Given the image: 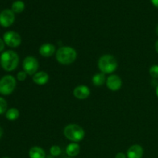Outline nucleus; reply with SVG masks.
<instances>
[{
    "label": "nucleus",
    "mask_w": 158,
    "mask_h": 158,
    "mask_svg": "<svg viewBox=\"0 0 158 158\" xmlns=\"http://www.w3.org/2000/svg\"><path fill=\"white\" fill-rule=\"evenodd\" d=\"M19 63V55L13 50L4 51L0 56V65L4 70L12 72L15 70Z\"/></svg>",
    "instance_id": "obj_1"
},
{
    "label": "nucleus",
    "mask_w": 158,
    "mask_h": 158,
    "mask_svg": "<svg viewBox=\"0 0 158 158\" xmlns=\"http://www.w3.org/2000/svg\"><path fill=\"white\" fill-rule=\"evenodd\" d=\"M77 52L71 46H62L56 52V59L62 65H70L76 61Z\"/></svg>",
    "instance_id": "obj_2"
},
{
    "label": "nucleus",
    "mask_w": 158,
    "mask_h": 158,
    "mask_svg": "<svg viewBox=\"0 0 158 158\" xmlns=\"http://www.w3.org/2000/svg\"><path fill=\"white\" fill-rule=\"evenodd\" d=\"M63 134L67 140L74 143L82 141L85 137V131L83 128L75 123L66 125L63 130Z\"/></svg>",
    "instance_id": "obj_3"
},
{
    "label": "nucleus",
    "mask_w": 158,
    "mask_h": 158,
    "mask_svg": "<svg viewBox=\"0 0 158 158\" xmlns=\"http://www.w3.org/2000/svg\"><path fill=\"white\" fill-rule=\"evenodd\" d=\"M98 68L100 72L104 74H110L117 69V61L115 57L110 54L103 55L98 60Z\"/></svg>",
    "instance_id": "obj_4"
},
{
    "label": "nucleus",
    "mask_w": 158,
    "mask_h": 158,
    "mask_svg": "<svg viewBox=\"0 0 158 158\" xmlns=\"http://www.w3.org/2000/svg\"><path fill=\"white\" fill-rule=\"evenodd\" d=\"M16 80L12 75H6L0 79V94L3 96L10 95L15 90Z\"/></svg>",
    "instance_id": "obj_5"
},
{
    "label": "nucleus",
    "mask_w": 158,
    "mask_h": 158,
    "mask_svg": "<svg viewBox=\"0 0 158 158\" xmlns=\"http://www.w3.org/2000/svg\"><path fill=\"white\" fill-rule=\"evenodd\" d=\"M39 66H40V64H39L38 60L32 56H26L23 62V71H25L27 75L33 76L34 74L36 73Z\"/></svg>",
    "instance_id": "obj_6"
},
{
    "label": "nucleus",
    "mask_w": 158,
    "mask_h": 158,
    "mask_svg": "<svg viewBox=\"0 0 158 158\" xmlns=\"http://www.w3.org/2000/svg\"><path fill=\"white\" fill-rule=\"evenodd\" d=\"M5 44L11 48H15L20 46L22 43V38L19 34L14 31H7L3 34L2 37Z\"/></svg>",
    "instance_id": "obj_7"
},
{
    "label": "nucleus",
    "mask_w": 158,
    "mask_h": 158,
    "mask_svg": "<svg viewBox=\"0 0 158 158\" xmlns=\"http://www.w3.org/2000/svg\"><path fill=\"white\" fill-rule=\"evenodd\" d=\"M15 13L12 9H6L0 12V26L8 28L15 22Z\"/></svg>",
    "instance_id": "obj_8"
},
{
    "label": "nucleus",
    "mask_w": 158,
    "mask_h": 158,
    "mask_svg": "<svg viewBox=\"0 0 158 158\" xmlns=\"http://www.w3.org/2000/svg\"><path fill=\"white\" fill-rule=\"evenodd\" d=\"M106 85L108 89L111 91H118L123 85L121 78L118 75L111 74L106 78Z\"/></svg>",
    "instance_id": "obj_9"
},
{
    "label": "nucleus",
    "mask_w": 158,
    "mask_h": 158,
    "mask_svg": "<svg viewBox=\"0 0 158 158\" xmlns=\"http://www.w3.org/2000/svg\"><path fill=\"white\" fill-rule=\"evenodd\" d=\"M90 95V89L87 86L80 85L74 88L73 96L78 100H86Z\"/></svg>",
    "instance_id": "obj_10"
},
{
    "label": "nucleus",
    "mask_w": 158,
    "mask_h": 158,
    "mask_svg": "<svg viewBox=\"0 0 158 158\" xmlns=\"http://www.w3.org/2000/svg\"><path fill=\"white\" fill-rule=\"evenodd\" d=\"M56 52V47L52 43H46L44 44L41 45L39 49V52L40 55L43 57H51L54 55Z\"/></svg>",
    "instance_id": "obj_11"
},
{
    "label": "nucleus",
    "mask_w": 158,
    "mask_h": 158,
    "mask_svg": "<svg viewBox=\"0 0 158 158\" xmlns=\"http://www.w3.org/2000/svg\"><path fill=\"white\" fill-rule=\"evenodd\" d=\"M143 155V148L139 144H134L127 151V158H142Z\"/></svg>",
    "instance_id": "obj_12"
},
{
    "label": "nucleus",
    "mask_w": 158,
    "mask_h": 158,
    "mask_svg": "<svg viewBox=\"0 0 158 158\" xmlns=\"http://www.w3.org/2000/svg\"><path fill=\"white\" fill-rule=\"evenodd\" d=\"M49 77L45 71H40L32 76V81L39 86H43L49 82Z\"/></svg>",
    "instance_id": "obj_13"
},
{
    "label": "nucleus",
    "mask_w": 158,
    "mask_h": 158,
    "mask_svg": "<svg viewBox=\"0 0 158 158\" xmlns=\"http://www.w3.org/2000/svg\"><path fill=\"white\" fill-rule=\"evenodd\" d=\"M80 147L78 144V143H69L66 146V153L69 157H75L80 154Z\"/></svg>",
    "instance_id": "obj_14"
},
{
    "label": "nucleus",
    "mask_w": 158,
    "mask_h": 158,
    "mask_svg": "<svg viewBox=\"0 0 158 158\" xmlns=\"http://www.w3.org/2000/svg\"><path fill=\"white\" fill-rule=\"evenodd\" d=\"M29 158H46V152L42 148L34 146L29 151Z\"/></svg>",
    "instance_id": "obj_15"
},
{
    "label": "nucleus",
    "mask_w": 158,
    "mask_h": 158,
    "mask_svg": "<svg viewBox=\"0 0 158 158\" xmlns=\"http://www.w3.org/2000/svg\"><path fill=\"white\" fill-rule=\"evenodd\" d=\"M106 76L103 73H96L95 75L93 76L92 77V83L94 86H101L106 83Z\"/></svg>",
    "instance_id": "obj_16"
},
{
    "label": "nucleus",
    "mask_w": 158,
    "mask_h": 158,
    "mask_svg": "<svg viewBox=\"0 0 158 158\" xmlns=\"http://www.w3.org/2000/svg\"><path fill=\"white\" fill-rule=\"evenodd\" d=\"M6 117L8 120L14 121L19 117V111L17 108H10L6 113Z\"/></svg>",
    "instance_id": "obj_17"
},
{
    "label": "nucleus",
    "mask_w": 158,
    "mask_h": 158,
    "mask_svg": "<svg viewBox=\"0 0 158 158\" xmlns=\"http://www.w3.org/2000/svg\"><path fill=\"white\" fill-rule=\"evenodd\" d=\"M25 9V3L22 0H16L12 4V10L14 13H21Z\"/></svg>",
    "instance_id": "obj_18"
},
{
    "label": "nucleus",
    "mask_w": 158,
    "mask_h": 158,
    "mask_svg": "<svg viewBox=\"0 0 158 158\" xmlns=\"http://www.w3.org/2000/svg\"><path fill=\"white\" fill-rule=\"evenodd\" d=\"M49 153H50V155L52 156V157H58L61 154L62 150L58 145H52L50 149H49Z\"/></svg>",
    "instance_id": "obj_19"
},
{
    "label": "nucleus",
    "mask_w": 158,
    "mask_h": 158,
    "mask_svg": "<svg viewBox=\"0 0 158 158\" xmlns=\"http://www.w3.org/2000/svg\"><path fill=\"white\" fill-rule=\"evenodd\" d=\"M149 73L153 79H158V65H153L150 67Z\"/></svg>",
    "instance_id": "obj_20"
},
{
    "label": "nucleus",
    "mask_w": 158,
    "mask_h": 158,
    "mask_svg": "<svg viewBox=\"0 0 158 158\" xmlns=\"http://www.w3.org/2000/svg\"><path fill=\"white\" fill-rule=\"evenodd\" d=\"M7 101L4 98L0 97V115L6 113V111H7Z\"/></svg>",
    "instance_id": "obj_21"
},
{
    "label": "nucleus",
    "mask_w": 158,
    "mask_h": 158,
    "mask_svg": "<svg viewBox=\"0 0 158 158\" xmlns=\"http://www.w3.org/2000/svg\"><path fill=\"white\" fill-rule=\"evenodd\" d=\"M26 77H27V73H26L25 71H19V72L17 73V76H16L17 80L20 82L25 81Z\"/></svg>",
    "instance_id": "obj_22"
},
{
    "label": "nucleus",
    "mask_w": 158,
    "mask_h": 158,
    "mask_svg": "<svg viewBox=\"0 0 158 158\" xmlns=\"http://www.w3.org/2000/svg\"><path fill=\"white\" fill-rule=\"evenodd\" d=\"M115 158H127V154H123L122 152H119L116 154Z\"/></svg>",
    "instance_id": "obj_23"
},
{
    "label": "nucleus",
    "mask_w": 158,
    "mask_h": 158,
    "mask_svg": "<svg viewBox=\"0 0 158 158\" xmlns=\"http://www.w3.org/2000/svg\"><path fill=\"white\" fill-rule=\"evenodd\" d=\"M5 42L3 41L2 39L0 38V52H2L5 49Z\"/></svg>",
    "instance_id": "obj_24"
},
{
    "label": "nucleus",
    "mask_w": 158,
    "mask_h": 158,
    "mask_svg": "<svg viewBox=\"0 0 158 158\" xmlns=\"http://www.w3.org/2000/svg\"><path fill=\"white\" fill-rule=\"evenodd\" d=\"M151 2L154 7L157 8L158 9V0H151Z\"/></svg>",
    "instance_id": "obj_25"
},
{
    "label": "nucleus",
    "mask_w": 158,
    "mask_h": 158,
    "mask_svg": "<svg viewBox=\"0 0 158 158\" xmlns=\"http://www.w3.org/2000/svg\"><path fill=\"white\" fill-rule=\"evenodd\" d=\"M155 50L158 54V40H157V42L155 43Z\"/></svg>",
    "instance_id": "obj_26"
},
{
    "label": "nucleus",
    "mask_w": 158,
    "mask_h": 158,
    "mask_svg": "<svg viewBox=\"0 0 158 158\" xmlns=\"http://www.w3.org/2000/svg\"><path fill=\"white\" fill-rule=\"evenodd\" d=\"M2 135H3V130H2V128L1 127V126H0V139L2 138Z\"/></svg>",
    "instance_id": "obj_27"
},
{
    "label": "nucleus",
    "mask_w": 158,
    "mask_h": 158,
    "mask_svg": "<svg viewBox=\"0 0 158 158\" xmlns=\"http://www.w3.org/2000/svg\"><path fill=\"white\" fill-rule=\"evenodd\" d=\"M156 95H157V97L158 98V85L157 86V87H156Z\"/></svg>",
    "instance_id": "obj_28"
},
{
    "label": "nucleus",
    "mask_w": 158,
    "mask_h": 158,
    "mask_svg": "<svg viewBox=\"0 0 158 158\" xmlns=\"http://www.w3.org/2000/svg\"><path fill=\"white\" fill-rule=\"evenodd\" d=\"M156 33H157V35H158V24L157 25V26H156Z\"/></svg>",
    "instance_id": "obj_29"
},
{
    "label": "nucleus",
    "mask_w": 158,
    "mask_h": 158,
    "mask_svg": "<svg viewBox=\"0 0 158 158\" xmlns=\"http://www.w3.org/2000/svg\"><path fill=\"white\" fill-rule=\"evenodd\" d=\"M66 158H74V157H66Z\"/></svg>",
    "instance_id": "obj_30"
},
{
    "label": "nucleus",
    "mask_w": 158,
    "mask_h": 158,
    "mask_svg": "<svg viewBox=\"0 0 158 158\" xmlns=\"http://www.w3.org/2000/svg\"><path fill=\"white\" fill-rule=\"evenodd\" d=\"M2 158H9V157H2Z\"/></svg>",
    "instance_id": "obj_31"
}]
</instances>
